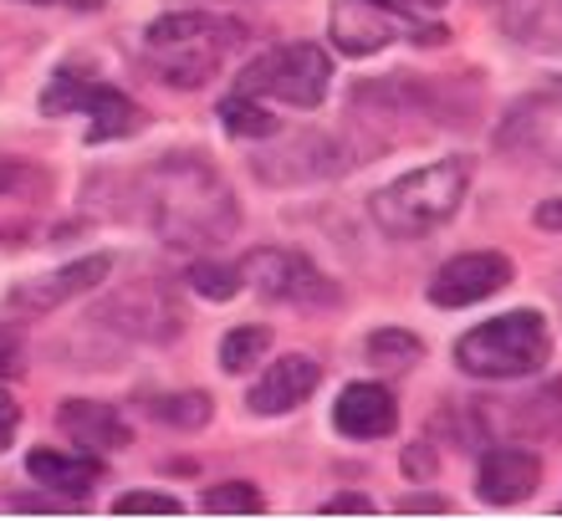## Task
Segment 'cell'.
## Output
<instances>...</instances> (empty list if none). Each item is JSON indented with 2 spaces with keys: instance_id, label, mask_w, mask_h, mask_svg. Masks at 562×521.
<instances>
[{
  "instance_id": "3957f363",
  "label": "cell",
  "mask_w": 562,
  "mask_h": 521,
  "mask_svg": "<svg viewBox=\"0 0 562 521\" xmlns=\"http://www.w3.org/2000/svg\"><path fill=\"white\" fill-rule=\"evenodd\" d=\"M465 190H471V159L450 154V159H435V165L384 184L373 194V220L394 240H419L440 230L445 220H456Z\"/></svg>"
},
{
  "instance_id": "5bb4252c",
  "label": "cell",
  "mask_w": 562,
  "mask_h": 521,
  "mask_svg": "<svg viewBox=\"0 0 562 521\" xmlns=\"http://www.w3.org/2000/svg\"><path fill=\"white\" fill-rule=\"evenodd\" d=\"M394 36H400V26H394V15H389L384 5H373V0H338V5H333V42H338L348 57H373V52H384Z\"/></svg>"
},
{
  "instance_id": "7402d4cb",
  "label": "cell",
  "mask_w": 562,
  "mask_h": 521,
  "mask_svg": "<svg viewBox=\"0 0 562 521\" xmlns=\"http://www.w3.org/2000/svg\"><path fill=\"white\" fill-rule=\"evenodd\" d=\"M419 338L404 328H379L369 338V358L379 363V369H409V363H419Z\"/></svg>"
},
{
  "instance_id": "9a60e30c",
  "label": "cell",
  "mask_w": 562,
  "mask_h": 521,
  "mask_svg": "<svg viewBox=\"0 0 562 521\" xmlns=\"http://www.w3.org/2000/svg\"><path fill=\"white\" fill-rule=\"evenodd\" d=\"M57 424L72 445H88V450H123L134 440L119 409H113V404H98V399H61Z\"/></svg>"
},
{
  "instance_id": "30bf717a",
  "label": "cell",
  "mask_w": 562,
  "mask_h": 521,
  "mask_svg": "<svg viewBox=\"0 0 562 521\" xmlns=\"http://www.w3.org/2000/svg\"><path fill=\"white\" fill-rule=\"evenodd\" d=\"M506 282H512V261L502 251H465L435 271L429 302L435 307H475V302L496 297Z\"/></svg>"
},
{
  "instance_id": "e0dca14e",
  "label": "cell",
  "mask_w": 562,
  "mask_h": 521,
  "mask_svg": "<svg viewBox=\"0 0 562 521\" xmlns=\"http://www.w3.org/2000/svg\"><path fill=\"white\" fill-rule=\"evenodd\" d=\"M502 26L532 52H562V0H502Z\"/></svg>"
},
{
  "instance_id": "1f68e13d",
  "label": "cell",
  "mask_w": 562,
  "mask_h": 521,
  "mask_svg": "<svg viewBox=\"0 0 562 521\" xmlns=\"http://www.w3.org/2000/svg\"><path fill=\"white\" fill-rule=\"evenodd\" d=\"M26 5H72V11H98L103 0H26Z\"/></svg>"
},
{
  "instance_id": "8fae6325",
  "label": "cell",
  "mask_w": 562,
  "mask_h": 521,
  "mask_svg": "<svg viewBox=\"0 0 562 521\" xmlns=\"http://www.w3.org/2000/svg\"><path fill=\"white\" fill-rule=\"evenodd\" d=\"M475 486L491 507H517L542 486V461L521 445H491L481 455V471H475Z\"/></svg>"
},
{
  "instance_id": "9c48e42d",
  "label": "cell",
  "mask_w": 562,
  "mask_h": 521,
  "mask_svg": "<svg viewBox=\"0 0 562 521\" xmlns=\"http://www.w3.org/2000/svg\"><path fill=\"white\" fill-rule=\"evenodd\" d=\"M108 276H113V256H82L72 267L46 271L36 282H21L11 297H5V307H11V313H26V317H46V313H57V307H67L72 297H88L92 286H103Z\"/></svg>"
},
{
  "instance_id": "603a6c76",
  "label": "cell",
  "mask_w": 562,
  "mask_h": 521,
  "mask_svg": "<svg viewBox=\"0 0 562 521\" xmlns=\"http://www.w3.org/2000/svg\"><path fill=\"white\" fill-rule=\"evenodd\" d=\"M190 292H200V297L210 302H231L240 292V267H221V261H194L190 267Z\"/></svg>"
},
{
  "instance_id": "5b68a950",
  "label": "cell",
  "mask_w": 562,
  "mask_h": 521,
  "mask_svg": "<svg viewBox=\"0 0 562 521\" xmlns=\"http://www.w3.org/2000/svg\"><path fill=\"white\" fill-rule=\"evenodd\" d=\"M327 52L312 42H286L271 46L267 57H256L246 72L236 77V92L246 98H261V103H292V107H317L327 98Z\"/></svg>"
},
{
  "instance_id": "4316f807",
  "label": "cell",
  "mask_w": 562,
  "mask_h": 521,
  "mask_svg": "<svg viewBox=\"0 0 562 521\" xmlns=\"http://www.w3.org/2000/svg\"><path fill=\"white\" fill-rule=\"evenodd\" d=\"M15 424H21V409H15V399L5 394V388H0V450H11Z\"/></svg>"
},
{
  "instance_id": "52a82bcc",
  "label": "cell",
  "mask_w": 562,
  "mask_h": 521,
  "mask_svg": "<svg viewBox=\"0 0 562 521\" xmlns=\"http://www.w3.org/2000/svg\"><path fill=\"white\" fill-rule=\"evenodd\" d=\"M496 138L517 159H537V165H548V169H562V82L506 107Z\"/></svg>"
},
{
  "instance_id": "d6986e66",
  "label": "cell",
  "mask_w": 562,
  "mask_h": 521,
  "mask_svg": "<svg viewBox=\"0 0 562 521\" xmlns=\"http://www.w3.org/2000/svg\"><path fill=\"white\" fill-rule=\"evenodd\" d=\"M144 415H154L159 424H175V430H200L210 424V394H154L144 399Z\"/></svg>"
},
{
  "instance_id": "f546056e",
  "label": "cell",
  "mask_w": 562,
  "mask_h": 521,
  "mask_svg": "<svg viewBox=\"0 0 562 521\" xmlns=\"http://www.w3.org/2000/svg\"><path fill=\"white\" fill-rule=\"evenodd\" d=\"M537 225L542 230H562V200H542L537 205Z\"/></svg>"
},
{
  "instance_id": "484cf974",
  "label": "cell",
  "mask_w": 562,
  "mask_h": 521,
  "mask_svg": "<svg viewBox=\"0 0 562 521\" xmlns=\"http://www.w3.org/2000/svg\"><path fill=\"white\" fill-rule=\"evenodd\" d=\"M369 511H373L369 496H333L323 507V517H369Z\"/></svg>"
},
{
  "instance_id": "4fadbf2b",
  "label": "cell",
  "mask_w": 562,
  "mask_h": 521,
  "mask_svg": "<svg viewBox=\"0 0 562 521\" xmlns=\"http://www.w3.org/2000/svg\"><path fill=\"white\" fill-rule=\"evenodd\" d=\"M394 419H400V409H394V394L384 384H348L333 404V424L348 440H384L394 430Z\"/></svg>"
},
{
  "instance_id": "cb8c5ba5",
  "label": "cell",
  "mask_w": 562,
  "mask_h": 521,
  "mask_svg": "<svg viewBox=\"0 0 562 521\" xmlns=\"http://www.w3.org/2000/svg\"><path fill=\"white\" fill-rule=\"evenodd\" d=\"M113 511L119 517H179L184 507H179L175 496H159V491H128L113 501Z\"/></svg>"
},
{
  "instance_id": "ac0fdd59",
  "label": "cell",
  "mask_w": 562,
  "mask_h": 521,
  "mask_svg": "<svg viewBox=\"0 0 562 521\" xmlns=\"http://www.w3.org/2000/svg\"><path fill=\"white\" fill-rule=\"evenodd\" d=\"M221 123H225V134H236V138H267V134H277L271 107L261 103V98L236 92V88H231V98L221 103Z\"/></svg>"
},
{
  "instance_id": "d4e9b609",
  "label": "cell",
  "mask_w": 562,
  "mask_h": 521,
  "mask_svg": "<svg viewBox=\"0 0 562 521\" xmlns=\"http://www.w3.org/2000/svg\"><path fill=\"white\" fill-rule=\"evenodd\" d=\"M21 373H26V343L15 328L0 322V378H21Z\"/></svg>"
},
{
  "instance_id": "7c38bea8",
  "label": "cell",
  "mask_w": 562,
  "mask_h": 521,
  "mask_svg": "<svg viewBox=\"0 0 562 521\" xmlns=\"http://www.w3.org/2000/svg\"><path fill=\"white\" fill-rule=\"evenodd\" d=\"M317 378H323V369H317L307 353H286L256 378L246 404H251V415H292L296 404L312 399Z\"/></svg>"
},
{
  "instance_id": "f1b7e54d",
  "label": "cell",
  "mask_w": 562,
  "mask_h": 521,
  "mask_svg": "<svg viewBox=\"0 0 562 521\" xmlns=\"http://www.w3.org/2000/svg\"><path fill=\"white\" fill-rule=\"evenodd\" d=\"M400 511H409V517H415V511L419 517H440V511H450V507H445L440 496H409V501H400Z\"/></svg>"
},
{
  "instance_id": "ba28073f",
  "label": "cell",
  "mask_w": 562,
  "mask_h": 521,
  "mask_svg": "<svg viewBox=\"0 0 562 521\" xmlns=\"http://www.w3.org/2000/svg\"><path fill=\"white\" fill-rule=\"evenodd\" d=\"M240 276H251L256 292L271 302H296V307H312V302H333V282L312 267L307 256L296 251H251L240 261Z\"/></svg>"
},
{
  "instance_id": "4dcf8cb0",
  "label": "cell",
  "mask_w": 562,
  "mask_h": 521,
  "mask_svg": "<svg viewBox=\"0 0 562 521\" xmlns=\"http://www.w3.org/2000/svg\"><path fill=\"white\" fill-rule=\"evenodd\" d=\"M21 179H26V169H21V165H11V159H0V194H5V190H15Z\"/></svg>"
},
{
  "instance_id": "6da1fadb",
  "label": "cell",
  "mask_w": 562,
  "mask_h": 521,
  "mask_svg": "<svg viewBox=\"0 0 562 521\" xmlns=\"http://www.w3.org/2000/svg\"><path fill=\"white\" fill-rule=\"evenodd\" d=\"M148 225L169 246H221L240 225L236 194L200 154H169L144 174Z\"/></svg>"
},
{
  "instance_id": "7a4b0ae2",
  "label": "cell",
  "mask_w": 562,
  "mask_h": 521,
  "mask_svg": "<svg viewBox=\"0 0 562 521\" xmlns=\"http://www.w3.org/2000/svg\"><path fill=\"white\" fill-rule=\"evenodd\" d=\"M240 42H246L240 21L205 15V11L164 15V21H154L144 31V52L169 88H205Z\"/></svg>"
},
{
  "instance_id": "83f0119b",
  "label": "cell",
  "mask_w": 562,
  "mask_h": 521,
  "mask_svg": "<svg viewBox=\"0 0 562 521\" xmlns=\"http://www.w3.org/2000/svg\"><path fill=\"white\" fill-rule=\"evenodd\" d=\"M373 5H384L394 15H429V11H440L445 0H373Z\"/></svg>"
},
{
  "instance_id": "ffe728a7",
  "label": "cell",
  "mask_w": 562,
  "mask_h": 521,
  "mask_svg": "<svg viewBox=\"0 0 562 521\" xmlns=\"http://www.w3.org/2000/svg\"><path fill=\"white\" fill-rule=\"evenodd\" d=\"M267 353H271V328L251 322V328L225 332V343H221V369H225V373H246L251 363H261Z\"/></svg>"
},
{
  "instance_id": "2e32d148",
  "label": "cell",
  "mask_w": 562,
  "mask_h": 521,
  "mask_svg": "<svg viewBox=\"0 0 562 521\" xmlns=\"http://www.w3.org/2000/svg\"><path fill=\"white\" fill-rule=\"evenodd\" d=\"M26 471L36 476V486H46V491H57V496H72V501H82L103 480V461L98 455H72V450H31Z\"/></svg>"
},
{
  "instance_id": "277c9868",
  "label": "cell",
  "mask_w": 562,
  "mask_h": 521,
  "mask_svg": "<svg viewBox=\"0 0 562 521\" xmlns=\"http://www.w3.org/2000/svg\"><path fill=\"white\" fill-rule=\"evenodd\" d=\"M548 353H552L548 322L532 307L491 317V322L471 328L456 343V363L471 378H527V373H537L548 363Z\"/></svg>"
},
{
  "instance_id": "8992f818",
  "label": "cell",
  "mask_w": 562,
  "mask_h": 521,
  "mask_svg": "<svg viewBox=\"0 0 562 521\" xmlns=\"http://www.w3.org/2000/svg\"><path fill=\"white\" fill-rule=\"evenodd\" d=\"M42 113L46 118H72V113H88L92 128L88 138L92 144H103V138H128L138 128V103H128L119 88H108V82H92L88 72H77V67H61L42 92Z\"/></svg>"
},
{
  "instance_id": "44dd1931",
  "label": "cell",
  "mask_w": 562,
  "mask_h": 521,
  "mask_svg": "<svg viewBox=\"0 0 562 521\" xmlns=\"http://www.w3.org/2000/svg\"><path fill=\"white\" fill-rule=\"evenodd\" d=\"M205 511L210 517H261L267 501H261V491L251 480H221V486L205 491Z\"/></svg>"
}]
</instances>
